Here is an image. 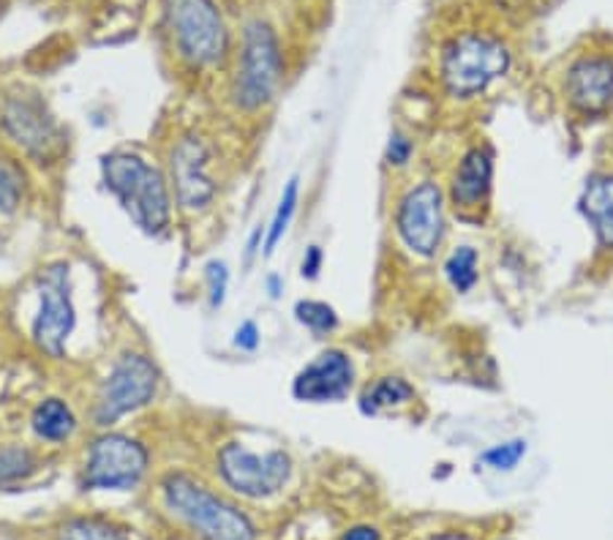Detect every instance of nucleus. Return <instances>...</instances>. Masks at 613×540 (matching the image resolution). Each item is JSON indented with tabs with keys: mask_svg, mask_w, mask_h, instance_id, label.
I'll use <instances>...</instances> for the list:
<instances>
[{
	"mask_svg": "<svg viewBox=\"0 0 613 540\" xmlns=\"http://www.w3.org/2000/svg\"><path fill=\"white\" fill-rule=\"evenodd\" d=\"M101 180L145 235H164L173 221V189L156 164L135 151H112L101 156Z\"/></svg>",
	"mask_w": 613,
	"mask_h": 540,
	"instance_id": "obj_1",
	"label": "nucleus"
},
{
	"mask_svg": "<svg viewBox=\"0 0 613 540\" xmlns=\"http://www.w3.org/2000/svg\"><path fill=\"white\" fill-rule=\"evenodd\" d=\"M513 68L508 41L488 30H463L450 36L439 52V85L456 102L488 93Z\"/></svg>",
	"mask_w": 613,
	"mask_h": 540,
	"instance_id": "obj_2",
	"label": "nucleus"
},
{
	"mask_svg": "<svg viewBox=\"0 0 613 540\" xmlns=\"http://www.w3.org/2000/svg\"><path fill=\"white\" fill-rule=\"evenodd\" d=\"M164 502L205 540H257V527L240 507L186 473H169L162 484Z\"/></svg>",
	"mask_w": 613,
	"mask_h": 540,
	"instance_id": "obj_3",
	"label": "nucleus"
},
{
	"mask_svg": "<svg viewBox=\"0 0 613 540\" xmlns=\"http://www.w3.org/2000/svg\"><path fill=\"white\" fill-rule=\"evenodd\" d=\"M284 79V55L276 28L265 20H252L240 41L238 68L232 79V102L243 113H259L276 99Z\"/></svg>",
	"mask_w": 613,
	"mask_h": 540,
	"instance_id": "obj_4",
	"label": "nucleus"
},
{
	"mask_svg": "<svg viewBox=\"0 0 613 540\" xmlns=\"http://www.w3.org/2000/svg\"><path fill=\"white\" fill-rule=\"evenodd\" d=\"M162 14L180 61L207 68L227 57L229 30L216 0H162Z\"/></svg>",
	"mask_w": 613,
	"mask_h": 540,
	"instance_id": "obj_5",
	"label": "nucleus"
},
{
	"mask_svg": "<svg viewBox=\"0 0 613 540\" xmlns=\"http://www.w3.org/2000/svg\"><path fill=\"white\" fill-rule=\"evenodd\" d=\"M162 385V372L156 360L145 352H123L112 363L110 374L101 383L95 396L93 421L95 426H112L120 417L151 404Z\"/></svg>",
	"mask_w": 613,
	"mask_h": 540,
	"instance_id": "obj_6",
	"label": "nucleus"
},
{
	"mask_svg": "<svg viewBox=\"0 0 613 540\" xmlns=\"http://www.w3.org/2000/svg\"><path fill=\"white\" fill-rule=\"evenodd\" d=\"M447 194L436 180H420L398 197L396 232L409 254L434 259L447 235Z\"/></svg>",
	"mask_w": 613,
	"mask_h": 540,
	"instance_id": "obj_7",
	"label": "nucleus"
},
{
	"mask_svg": "<svg viewBox=\"0 0 613 540\" xmlns=\"http://www.w3.org/2000/svg\"><path fill=\"white\" fill-rule=\"evenodd\" d=\"M216 470L224 484L240 497L268 500L290 484L292 457L281 448L257 453L243 442H227L218 448Z\"/></svg>",
	"mask_w": 613,
	"mask_h": 540,
	"instance_id": "obj_8",
	"label": "nucleus"
},
{
	"mask_svg": "<svg viewBox=\"0 0 613 540\" xmlns=\"http://www.w3.org/2000/svg\"><path fill=\"white\" fill-rule=\"evenodd\" d=\"M39 311L34 317V336L36 347L47 352L50 358H63L66 344L77 327V309L72 298V268L68 262H52L39 273Z\"/></svg>",
	"mask_w": 613,
	"mask_h": 540,
	"instance_id": "obj_9",
	"label": "nucleus"
},
{
	"mask_svg": "<svg viewBox=\"0 0 613 540\" xmlns=\"http://www.w3.org/2000/svg\"><path fill=\"white\" fill-rule=\"evenodd\" d=\"M148 464H151V453L140 439L129 437V434L106 432L90 445L82 486L95 491L135 489L145 478Z\"/></svg>",
	"mask_w": 613,
	"mask_h": 540,
	"instance_id": "obj_10",
	"label": "nucleus"
},
{
	"mask_svg": "<svg viewBox=\"0 0 613 540\" xmlns=\"http://www.w3.org/2000/svg\"><path fill=\"white\" fill-rule=\"evenodd\" d=\"M0 126L25 156L39 164H55L66 151V134L39 97H9L0 110Z\"/></svg>",
	"mask_w": 613,
	"mask_h": 540,
	"instance_id": "obj_11",
	"label": "nucleus"
},
{
	"mask_svg": "<svg viewBox=\"0 0 613 540\" xmlns=\"http://www.w3.org/2000/svg\"><path fill=\"white\" fill-rule=\"evenodd\" d=\"M169 178H173L175 200L189 214L207 210L216 200L218 187L210 175V147L196 134H186L175 142L169 156Z\"/></svg>",
	"mask_w": 613,
	"mask_h": 540,
	"instance_id": "obj_12",
	"label": "nucleus"
},
{
	"mask_svg": "<svg viewBox=\"0 0 613 540\" xmlns=\"http://www.w3.org/2000/svg\"><path fill=\"white\" fill-rule=\"evenodd\" d=\"M564 102L584 118H600L613 107V55L584 52L564 72Z\"/></svg>",
	"mask_w": 613,
	"mask_h": 540,
	"instance_id": "obj_13",
	"label": "nucleus"
},
{
	"mask_svg": "<svg viewBox=\"0 0 613 540\" xmlns=\"http://www.w3.org/2000/svg\"><path fill=\"white\" fill-rule=\"evenodd\" d=\"M355 388V363L341 347H328L314 355L292 380V396L306 404H335Z\"/></svg>",
	"mask_w": 613,
	"mask_h": 540,
	"instance_id": "obj_14",
	"label": "nucleus"
},
{
	"mask_svg": "<svg viewBox=\"0 0 613 540\" xmlns=\"http://www.w3.org/2000/svg\"><path fill=\"white\" fill-rule=\"evenodd\" d=\"M494 192V151L488 145H472L461 158L450 178V205L456 214L469 219L485 208Z\"/></svg>",
	"mask_w": 613,
	"mask_h": 540,
	"instance_id": "obj_15",
	"label": "nucleus"
},
{
	"mask_svg": "<svg viewBox=\"0 0 613 540\" xmlns=\"http://www.w3.org/2000/svg\"><path fill=\"white\" fill-rule=\"evenodd\" d=\"M578 214L595 232L597 246L613 252V172H595L586 178L578 197Z\"/></svg>",
	"mask_w": 613,
	"mask_h": 540,
	"instance_id": "obj_16",
	"label": "nucleus"
},
{
	"mask_svg": "<svg viewBox=\"0 0 613 540\" xmlns=\"http://www.w3.org/2000/svg\"><path fill=\"white\" fill-rule=\"evenodd\" d=\"M418 399V390L409 380L398 377V374H387V377L374 380L371 385H366V390L360 394V412L368 417H376L387 410H398L407 407Z\"/></svg>",
	"mask_w": 613,
	"mask_h": 540,
	"instance_id": "obj_17",
	"label": "nucleus"
},
{
	"mask_svg": "<svg viewBox=\"0 0 613 540\" xmlns=\"http://www.w3.org/2000/svg\"><path fill=\"white\" fill-rule=\"evenodd\" d=\"M30 428L44 442H66L77 432V415L66 401L50 396V399L36 404L34 415H30Z\"/></svg>",
	"mask_w": 613,
	"mask_h": 540,
	"instance_id": "obj_18",
	"label": "nucleus"
},
{
	"mask_svg": "<svg viewBox=\"0 0 613 540\" xmlns=\"http://www.w3.org/2000/svg\"><path fill=\"white\" fill-rule=\"evenodd\" d=\"M297 205H301V178L292 175V178L286 180L284 192H281L279 205H276V214H273V219H270L268 232H265L263 257H273L276 248H279V243L284 241V235L290 232L292 219H295V214H297Z\"/></svg>",
	"mask_w": 613,
	"mask_h": 540,
	"instance_id": "obj_19",
	"label": "nucleus"
},
{
	"mask_svg": "<svg viewBox=\"0 0 613 540\" xmlns=\"http://www.w3.org/2000/svg\"><path fill=\"white\" fill-rule=\"evenodd\" d=\"M442 270H445L447 284L458 295L472 293L480 282V252L474 246H469V243H461V246H456L447 254Z\"/></svg>",
	"mask_w": 613,
	"mask_h": 540,
	"instance_id": "obj_20",
	"label": "nucleus"
},
{
	"mask_svg": "<svg viewBox=\"0 0 613 540\" xmlns=\"http://www.w3.org/2000/svg\"><path fill=\"white\" fill-rule=\"evenodd\" d=\"M39 470V459L23 445H0V486L23 484Z\"/></svg>",
	"mask_w": 613,
	"mask_h": 540,
	"instance_id": "obj_21",
	"label": "nucleus"
},
{
	"mask_svg": "<svg viewBox=\"0 0 613 540\" xmlns=\"http://www.w3.org/2000/svg\"><path fill=\"white\" fill-rule=\"evenodd\" d=\"M28 192V175L12 158H0V216L17 214Z\"/></svg>",
	"mask_w": 613,
	"mask_h": 540,
	"instance_id": "obj_22",
	"label": "nucleus"
},
{
	"mask_svg": "<svg viewBox=\"0 0 613 540\" xmlns=\"http://www.w3.org/2000/svg\"><path fill=\"white\" fill-rule=\"evenodd\" d=\"M58 540H129V535L112 522H104V518L79 516L63 524Z\"/></svg>",
	"mask_w": 613,
	"mask_h": 540,
	"instance_id": "obj_23",
	"label": "nucleus"
},
{
	"mask_svg": "<svg viewBox=\"0 0 613 540\" xmlns=\"http://www.w3.org/2000/svg\"><path fill=\"white\" fill-rule=\"evenodd\" d=\"M295 320L301 322L306 331L317 333V336H330V333L339 331L341 325L339 311H335L330 304H324V300H314V298L297 300Z\"/></svg>",
	"mask_w": 613,
	"mask_h": 540,
	"instance_id": "obj_24",
	"label": "nucleus"
},
{
	"mask_svg": "<svg viewBox=\"0 0 613 540\" xmlns=\"http://www.w3.org/2000/svg\"><path fill=\"white\" fill-rule=\"evenodd\" d=\"M526 450H529V442H526L524 437H513L485 448L477 462L483 464L485 470H494V473H513V470L524 462Z\"/></svg>",
	"mask_w": 613,
	"mask_h": 540,
	"instance_id": "obj_25",
	"label": "nucleus"
},
{
	"mask_svg": "<svg viewBox=\"0 0 613 540\" xmlns=\"http://www.w3.org/2000/svg\"><path fill=\"white\" fill-rule=\"evenodd\" d=\"M205 282H207V300H210V309L218 311L227 300L229 290V268L224 259H210L205 262Z\"/></svg>",
	"mask_w": 613,
	"mask_h": 540,
	"instance_id": "obj_26",
	"label": "nucleus"
},
{
	"mask_svg": "<svg viewBox=\"0 0 613 540\" xmlns=\"http://www.w3.org/2000/svg\"><path fill=\"white\" fill-rule=\"evenodd\" d=\"M414 156V142L412 137L404 134V131H393L387 137V145H385V164L393 169H404L409 167Z\"/></svg>",
	"mask_w": 613,
	"mask_h": 540,
	"instance_id": "obj_27",
	"label": "nucleus"
},
{
	"mask_svg": "<svg viewBox=\"0 0 613 540\" xmlns=\"http://www.w3.org/2000/svg\"><path fill=\"white\" fill-rule=\"evenodd\" d=\"M259 342H263V331H259V325L254 320L240 322L238 331H234L232 336V344L240 349V352H254V349L259 347Z\"/></svg>",
	"mask_w": 613,
	"mask_h": 540,
	"instance_id": "obj_28",
	"label": "nucleus"
},
{
	"mask_svg": "<svg viewBox=\"0 0 613 540\" xmlns=\"http://www.w3.org/2000/svg\"><path fill=\"white\" fill-rule=\"evenodd\" d=\"M322 265H324L322 246L311 243V246L306 248V254H303V259H301V277L308 279V282H314V279H319V273H322Z\"/></svg>",
	"mask_w": 613,
	"mask_h": 540,
	"instance_id": "obj_29",
	"label": "nucleus"
},
{
	"mask_svg": "<svg viewBox=\"0 0 613 540\" xmlns=\"http://www.w3.org/2000/svg\"><path fill=\"white\" fill-rule=\"evenodd\" d=\"M265 232H268V224H257L248 235V243H245V265H252L254 257H259L265 248Z\"/></svg>",
	"mask_w": 613,
	"mask_h": 540,
	"instance_id": "obj_30",
	"label": "nucleus"
},
{
	"mask_svg": "<svg viewBox=\"0 0 613 540\" xmlns=\"http://www.w3.org/2000/svg\"><path fill=\"white\" fill-rule=\"evenodd\" d=\"M344 540H382V532L371 524H357L344 532Z\"/></svg>",
	"mask_w": 613,
	"mask_h": 540,
	"instance_id": "obj_31",
	"label": "nucleus"
},
{
	"mask_svg": "<svg viewBox=\"0 0 613 540\" xmlns=\"http://www.w3.org/2000/svg\"><path fill=\"white\" fill-rule=\"evenodd\" d=\"M265 287H268V295L270 298H281V293H284V279L279 277V273H270L268 279H265Z\"/></svg>",
	"mask_w": 613,
	"mask_h": 540,
	"instance_id": "obj_32",
	"label": "nucleus"
}]
</instances>
